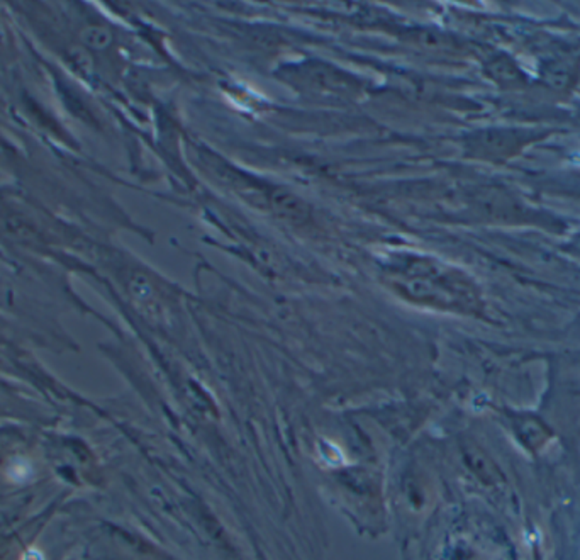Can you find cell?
<instances>
[{
    "label": "cell",
    "instance_id": "cell-1",
    "mask_svg": "<svg viewBox=\"0 0 580 560\" xmlns=\"http://www.w3.org/2000/svg\"><path fill=\"white\" fill-rule=\"evenodd\" d=\"M33 474V467L24 460V458H15V460L10 464V467H7V477L14 483H24L31 477Z\"/></svg>",
    "mask_w": 580,
    "mask_h": 560
}]
</instances>
